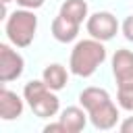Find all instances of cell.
Wrapping results in <instances>:
<instances>
[{
  "instance_id": "7c38bea8",
  "label": "cell",
  "mask_w": 133,
  "mask_h": 133,
  "mask_svg": "<svg viewBox=\"0 0 133 133\" xmlns=\"http://www.w3.org/2000/svg\"><path fill=\"white\" fill-rule=\"evenodd\" d=\"M60 15H64L66 19H71V21H75V23H83V21H87V2L85 0H64L62 4H60V10H58Z\"/></svg>"
},
{
  "instance_id": "2e32d148",
  "label": "cell",
  "mask_w": 133,
  "mask_h": 133,
  "mask_svg": "<svg viewBox=\"0 0 133 133\" xmlns=\"http://www.w3.org/2000/svg\"><path fill=\"white\" fill-rule=\"evenodd\" d=\"M44 133H66V129H64V125L58 121V123H50V125H46V127H44Z\"/></svg>"
},
{
  "instance_id": "e0dca14e",
  "label": "cell",
  "mask_w": 133,
  "mask_h": 133,
  "mask_svg": "<svg viewBox=\"0 0 133 133\" xmlns=\"http://www.w3.org/2000/svg\"><path fill=\"white\" fill-rule=\"evenodd\" d=\"M121 133H133V116H127L121 125H118Z\"/></svg>"
},
{
  "instance_id": "5b68a950",
  "label": "cell",
  "mask_w": 133,
  "mask_h": 133,
  "mask_svg": "<svg viewBox=\"0 0 133 133\" xmlns=\"http://www.w3.org/2000/svg\"><path fill=\"white\" fill-rule=\"evenodd\" d=\"M85 29H87V33H89L91 37H96V39H100V42H108V39H112V37L118 33L121 25H118V21H116V17H114L112 12H108V10H98V12H94V15L87 17Z\"/></svg>"
},
{
  "instance_id": "9a60e30c",
  "label": "cell",
  "mask_w": 133,
  "mask_h": 133,
  "mask_svg": "<svg viewBox=\"0 0 133 133\" xmlns=\"http://www.w3.org/2000/svg\"><path fill=\"white\" fill-rule=\"evenodd\" d=\"M44 2H46V0H17V4H19L21 8H29V10H35V8L44 6Z\"/></svg>"
},
{
  "instance_id": "5bb4252c",
  "label": "cell",
  "mask_w": 133,
  "mask_h": 133,
  "mask_svg": "<svg viewBox=\"0 0 133 133\" xmlns=\"http://www.w3.org/2000/svg\"><path fill=\"white\" fill-rule=\"evenodd\" d=\"M121 31H123L125 39L133 42V15H129V17H127V19L121 23Z\"/></svg>"
},
{
  "instance_id": "ba28073f",
  "label": "cell",
  "mask_w": 133,
  "mask_h": 133,
  "mask_svg": "<svg viewBox=\"0 0 133 133\" xmlns=\"http://www.w3.org/2000/svg\"><path fill=\"white\" fill-rule=\"evenodd\" d=\"M25 108V98L17 96L15 91L2 87L0 89V118L2 121H15L23 114Z\"/></svg>"
},
{
  "instance_id": "277c9868",
  "label": "cell",
  "mask_w": 133,
  "mask_h": 133,
  "mask_svg": "<svg viewBox=\"0 0 133 133\" xmlns=\"http://www.w3.org/2000/svg\"><path fill=\"white\" fill-rule=\"evenodd\" d=\"M6 37L15 48H27L37 31V17L33 15V10L29 8H21L10 12V17H6V25H4Z\"/></svg>"
},
{
  "instance_id": "4fadbf2b",
  "label": "cell",
  "mask_w": 133,
  "mask_h": 133,
  "mask_svg": "<svg viewBox=\"0 0 133 133\" xmlns=\"http://www.w3.org/2000/svg\"><path fill=\"white\" fill-rule=\"evenodd\" d=\"M116 100H118V106L123 110L133 112V91H129V94H116Z\"/></svg>"
},
{
  "instance_id": "6da1fadb",
  "label": "cell",
  "mask_w": 133,
  "mask_h": 133,
  "mask_svg": "<svg viewBox=\"0 0 133 133\" xmlns=\"http://www.w3.org/2000/svg\"><path fill=\"white\" fill-rule=\"evenodd\" d=\"M79 102L87 110V116L98 131H108V129L116 127L118 108L104 87H94V85L85 87L79 94Z\"/></svg>"
},
{
  "instance_id": "30bf717a",
  "label": "cell",
  "mask_w": 133,
  "mask_h": 133,
  "mask_svg": "<svg viewBox=\"0 0 133 133\" xmlns=\"http://www.w3.org/2000/svg\"><path fill=\"white\" fill-rule=\"evenodd\" d=\"M87 118H89L87 116V110L85 108H79V106H69L58 116V121L64 125L66 133H79V131H83L85 125H87Z\"/></svg>"
},
{
  "instance_id": "8fae6325",
  "label": "cell",
  "mask_w": 133,
  "mask_h": 133,
  "mask_svg": "<svg viewBox=\"0 0 133 133\" xmlns=\"http://www.w3.org/2000/svg\"><path fill=\"white\" fill-rule=\"evenodd\" d=\"M42 79H44V83H46L50 89L60 91V89H64L66 83H69V73H66V69H64L62 64L54 62V64H48V66L44 69Z\"/></svg>"
},
{
  "instance_id": "ac0fdd59",
  "label": "cell",
  "mask_w": 133,
  "mask_h": 133,
  "mask_svg": "<svg viewBox=\"0 0 133 133\" xmlns=\"http://www.w3.org/2000/svg\"><path fill=\"white\" fill-rule=\"evenodd\" d=\"M8 2H12V0H2V4H8Z\"/></svg>"
},
{
  "instance_id": "7a4b0ae2",
  "label": "cell",
  "mask_w": 133,
  "mask_h": 133,
  "mask_svg": "<svg viewBox=\"0 0 133 133\" xmlns=\"http://www.w3.org/2000/svg\"><path fill=\"white\" fill-rule=\"evenodd\" d=\"M104 60H106L104 42L89 37V39H81V42L75 44V48L71 52L69 69L77 77H91Z\"/></svg>"
},
{
  "instance_id": "52a82bcc",
  "label": "cell",
  "mask_w": 133,
  "mask_h": 133,
  "mask_svg": "<svg viewBox=\"0 0 133 133\" xmlns=\"http://www.w3.org/2000/svg\"><path fill=\"white\" fill-rule=\"evenodd\" d=\"M25 71V60L23 56L12 50L8 44H0V81L2 83H10L15 79H19Z\"/></svg>"
},
{
  "instance_id": "8992f818",
  "label": "cell",
  "mask_w": 133,
  "mask_h": 133,
  "mask_svg": "<svg viewBox=\"0 0 133 133\" xmlns=\"http://www.w3.org/2000/svg\"><path fill=\"white\" fill-rule=\"evenodd\" d=\"M112 73L118 85L116 94H129L133 91V52L131 50H116L112 56Z\"/></svg>"
},
{
  "instance_id": "3957f363",
  "label": "cell",
  "mask_w": 133,
  "mask_h": 133,
  "mask_svg": "<svg viewBox=\"0 0 133 133\" xmlns=\"http://www.w3.org/2000/svg\"><path fill=\"white\" fill-rule=\"evenodd\" d=\"M23 98H25V102L29 104V108L33 110V114L39 116V118H50V116H54V114L58 112V108H60V100H58L56 91L50 89V87L44 83V79H42V81L33 79V81L25 83V87H23Z\"/></svg>"
},
{
  "instance_id": "9c48e42d",
  "label": "cell",
  "mask_w": 133,
  "mask_h": 133,
  "mask_svg": "<svg viewBox=\"0 0 133 133\" xmlns=\"http://www.w3.org/2000/svg\"><path fill=\"white\" fill-rule=\"evenodd\" d=\"M79 23H75V21H71V19H66L64 15H56L54 17V21H52V25H50V31H52V35H54V39L56 42H62V44H69V42H73L77 35H79Z\"/></svg>"
}]
</instances>
